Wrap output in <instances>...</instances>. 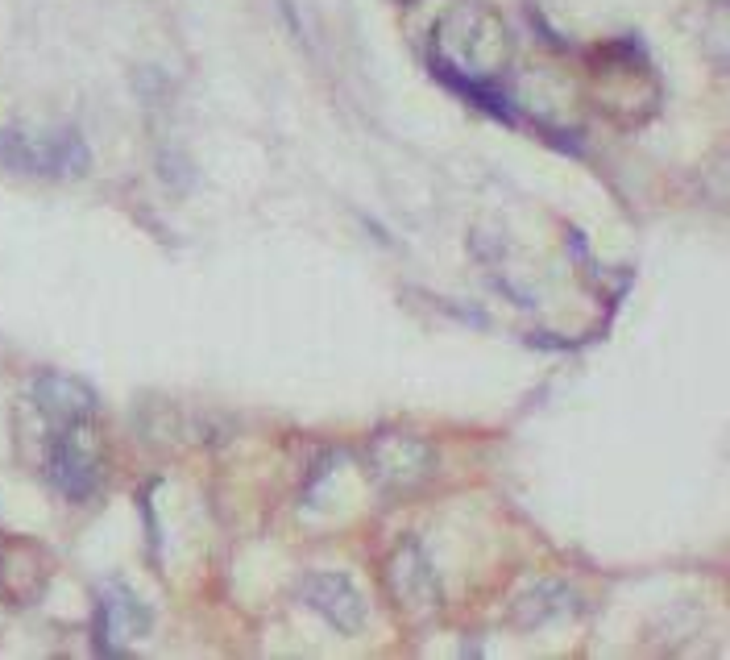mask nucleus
<instances>
[{"mask_svg": "<svg viewBox=\"0 0 730 660\" xmlns=\"http://www.w3.org/2000/svg\"><path fill=\"white\" fill-rule=\"evenodd\" d=\"M370 465L390 490H415L419 482H428L436 474V453H432L428 440L390 432V436L374 440Z\"/></svg>", "mask_w": 730, "mask_h": 660, "instance_id": "7ed1b4c3", "label": "nucleus"}, {"mask_svg": "<svg viewBox=\"0 0 730 660\" xmlns=\"http://www.w3.org/2000/svg\"><path fill=\"white\" fill-rule=\"evenodd\" d=\"M38 411L50 424L46 474L71 499H88L100 486V436H96V395L75 378L46 374L34 382Z\"/></svg>", "mask_w": 730, "mask_h": 660, "instance_id": "f257e3e1", "label": "nucleus"}, {"mask_svg": "<svg viewBox=\"0 0 730 660\" xmlns=\"http://www.w3.org/2000/svg\"><path fill=\"white\" fill-rule=\"evenodd\" d=\"M303 602L312 607L328 627L345 631V636H353V631H361L365 623V602L357 594V586L349 582L345 573H307L303 586H299Z\"/></svg>", "mask_w": 730, "mask_h": 660, "instance_id": "20e7f679", "label": "nucleus"}, {"mask_svg": "<svg viewBox=\"0 0 730 660\" xmlns=\"http://www.w3.org/2000/svg\"><path fill=\"white\" fill-rule=\"evenodd\" d=\"M0 162L25 175H83L88 167V150L75 133L63 137H30V133H9L0 129Z\"/></svg>", "mask_w": 730, "mask_h": 660, "instance_id": "f03ea898", "label": "nucleus"}]
</instances>
